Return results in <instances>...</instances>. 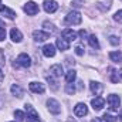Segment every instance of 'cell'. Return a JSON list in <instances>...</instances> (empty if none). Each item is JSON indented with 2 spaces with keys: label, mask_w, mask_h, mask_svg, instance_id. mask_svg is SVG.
<instances>
[{
  "label": "cell",
  "mask_w": 122,
  "mask_h": 122,
  "mask_svg": "<svg viewBox=\"0 0 122 122\" xmlns=\"http://www.w3.org/2000/svg\"><path fill=\"white\" fill-rule=\"evenodd\" d=\"M47 81L53 85V88H54V90H57V81H56L53 77H47Z\"/></svg>",
  "instance_id": "cell-30"
},
{
  "label": "cell",
  "mask_w": 122,
  "mask_h": 122,
  "mask_svg": "<svg viewBox=\"0 0 122 122\" xmlns=\"http://www.w3.org/2000/svg\"><path fill=\"white\" fill-rule=\"evenodd\" d=\"M90 88H91V92L95 94V95H101V94H102V90H104L102 84H99V82H97V81H91V82H90Z\"/></svg>",
  "instance_id": "cell-13"
},
{
  "label": "cell",
  "mask_w": 122,
  "mask_h": 122,
  "mask_svg": "<svg viewBox=\"0 0 122 122\" xmlns=\"http://www.w3.org/2000/svg\"><path fill=\"white\" fill-rule=\"evenodd\" d=\"M109 71H111V81H112L114 84H117V82H118V77L115 75V72H117V71H115V70H112V68H111Z\"/></svg>",
  "instance_id": "cell-29"
},
{
  "label": "cell",
  "mask_w": 122,
  "mask_h": 122,
  "mask_svg": "<svg viewBox=\"0 0 122 122\" xmlns=\"http://www.w3.org/2000/svg\"><path fill=\"white\" fill-rule=\"evenodd\" d=\"M43 27H46L47 30H50V33H56L54 24H51V23H48V21H44V23H43Z\"/></svg>",
  "instance_id": "cell-25"
},
{
  "label": "cell",
  "mask_w": 122,
  "mask_h": 122,
  "mask_svg": "<svg viewBox=\"0 0 122 122\" xmlns=\"http://www.w3.org/2000/svg\"><path fill=\"white\" fill-rule=\"evenodd\" d=\"M43 7H44V10H46L47 13H54V11H57L58 4H57L56 0H44Z\"/></svg>",
  "instance_id": "cell-7"
},
{
  "label": "cell",
  "mask_w": 122,
  "mask_h": 122,
  "mask_svg": "<svg viewBox=\"0 0 122 122\" xmlns=\"http://www.w3.org/2000/svg\"><path fill=\"white\" fill-rule=\"evenodd\" d=\"M91 105L95 111H101L104 108V105H105V99L101 98V97H97V98H94L91 101Z\"/></svg>",
  "instance_id": "cell-11"
},
{
  "label": "cell",
  "mask_w": 122,
  "mask_h": 122,
  "mask_svg": "<svg viewBox=\"0 0 122 122\" xmlns=\"http://www.w3.org/2000/svg\"><path fill=\"white\" fill-rule=\"evenodd\" d=\"M65 92H67V94H70V95L75 94V87H74V84H72V82H67V85H65Z\"/></svg>",
  "instance_id": "cell-23"
},
{
  "label": "cell",
  "mask_w": 122,
  "mask_h": 122,
  "mask_svg": "<svg viewBox=\"0 0 122 122\" xmlns=\"http://www.w3.org/2000/svg\"><path fill=\"white\" fill-rule=\"evenodd\" d=\"M80 36H81V37H85V36H87V31H85V30H81V31H80Z\"/></svg>",
  "instance_id": "cell-33"
},
{
  "label": "cell",
  "mask_w": 122,
  "mask_h": 122,
  "mask_svg": "<svg viewBox=\"0 0 122 122\" xmlns=\"http://www.w3.org/2000/svg\"><path fill=\"white\" fill-rule=\"evenodd\" d=\"M102 121L104 122H115L117 118H115L114 115H111V114H105V115L102 117Z\"/></svg>",
  "instance_id": "cell-24"
},
{
  "label": "cell",
  "mask_w": 122,
  "mask_h": 122,
  "mask_svg": "<svg viewBox=\"0 0 122 122\" xmlns=\"http://www.w3.org/2000/svg\"><path fill=\"white\" fill-rule=\"evenodd\" d=\"M29 88H30V91L34 92V94H43V92L46 91V87H44V84H41V82H36V81L30 82Z\"/></svg>",
  "instance_id": "cell-10"
},
{
  "label": "cell",
  "mask_w": 122,
  "mask_h": 122,
  "mask_svg": "<svg viewBox=\"0 0 122 122\" xmlns=\"http://www.w3.org/2000/svg\"><path fill=\"white\" fill-rule=\"evenodd\" d=\"M75 78H77V72H75V70H68L67 74H65V80H67V82H74Z\"/></svg>",
  "instance_id": "cell-20"
},
{
  "label": "cell",
  "mask_w": 122,
  "mask_h": 122,
  "mask_svg": "<svg viewBox=\"0 0 122 122\" xmlns=\"http://www.w3.org/2000/svg\"><path fill=\"white\" fill-rule=\"evenodd\" d=\"M0 27H4V26H3V24H1V21H0Z\"/></svg>",
  "instance_id": "cell-38"
},
{
  "label": "cell",
  "mask_w": 122,
  "mask_h": 122,
  "mask_svg": "<svg viewBox=\"0 0 122 122\" xmlns=\"http://www.w3.org/2000/svg\"><path fill=\"white\" fill-rule=\"evenodd\" d=\"M33 38H34V41H37V43H43V41H46L47 38H50V34H48L47 31L36 30V31H33Z\"/></svg>",
  "instance_id": "cell-6"
},
{
  "label": "cell",
  "mask_w": 122,
  "mask_h": 122,
  "mask_svg": "<svg viewBox=\"0 0 122 122\" xmlns=\"http://www.w3.org/2000/svg\"><path fill=\"white\" fill-rule=\"evenodd\" d=\"M91 122H104V121H102V118H94Z\"/></svg>",
  "instance_id": "cell-34"
},
{
  "label": "cell",
  "mask_w": 122,
  "mask_h": 122,
  "mask_svg": "<svg viewBox=\"0 0 122 122\" xmlns=\"http://www.w3.org/2000/svg\"><path fill=\"white\" fill-rule=\"evenodd\" d=\"M3 77H4V75H3V72H1V70H0V82L3 81Z\"/></svg>",
  "instance_id": "cell-35"
},
{
  "label": "cell",
  "mask_w": 122,
  "mask_h": 122,
  "mask_svg": "<svg viewBox=\"0 0 122 122\" xmlns=\"http://www.w3.org/2000/svg\"><path fill=\"white\" fill-rule=\"evenodd\" d=\"M62 38H65L67 41H74V40H77V33L71 29H65V30H62Z\"/></svg>",
  "instance_id": "cell-12"
},
{
  "label": "cell",
  "mask_w": 122,
  "mask_h": 122,
  "mask_svg": "<svg viewBox=\"0 0 122 122\" xmlns=\"http://www.w3.org/2000/svg\"><path fill=\"white\" fill-rule=\"evenodd\" d=\"M14 117L19 119V121H23L24 118H26V115H24V112H21V111H14Z\"/></svg>",
  "instance_id": "cell-27"
},
{
  "label": "cell",
  "mask_w": 122,
  "mask_h": 122,
  "mask_svg": "<svg viewBox=\"0 0 122 122\" xmlns=\"http://www.w3.org/2000/svg\"><path fill=\"white\" fill-rule=\"evenodd\" d=\"M75 54L77 56H84V50H82V47H75Z\"/></svg>",
  "instance_id": "cell-32"
},
{
  "label": "cell",
  "mask_w": 122,
  "mask_h": 122,
  "mask_svg": "<svg viewBox=\"0 0 122 122\" xmlns=\"http://www.w3.org/2000/svg\"><path fill=\"white\" fill-rule=\"evenodd\" d=\"M109 58L114 61V62H121L122 61V53L121 51H112V53H109Z\"/></svg>",
  "instance_id": "cell-21"
},
{
  "label": "cell",
  "mask_w": 122,
  "mask_h": 122,
  "mask_svg": "<svg viewBox=\"0 0 122 122\" xmlns=\"http://www.w3.org/2000/svg\"><path fill=\"white\" fill-rule=\"evenodd\" d=\"M81 21H82L81 13L77 11V10L70 11V13L65 16V19H64V23H65L67 26H77V24H81Z\"/></svg>",
  "instance_id": "cell-1"
},
{
  "label": "cell",
  "mask_w": 122,
  "mask_h": 122,
  "mask_svg": "<svg viewBox=\"0 0 122 122\" xmlns=\"http://www.w3.org/2000/svg\"><path fill=\"white\" fill-rule=\"evenodd\" d=\"M88 43H90V46H91L92 48H95V50L99 48V43H98V38L95 36H90L88 37Z\"/></svg>",
  "instance_id": "cell-22"
},
{
  "label": "cell",
  "mask_w": 122,
  "mask_h": 122,
  "mask_svg": "<svg viewBox=\"0 0 122 122\" xmlns=\"http://www.w3.org/2000/svg\"><path fill=\"white\" fill-rule=\"evenodd\" d=\"M14 64H17V65H20V67H24V68H29L31 65V58L27 54L21 53V54L17 57V62H14Z\"/></svg>",
  "instance_id": "cell-5"
},
{
  "label": "cell",
  "mask_w": 122,
  "mask_h": 122,
  "mask_svg": "<svg viewBox=\"0 0 122 122\" xmlns=\"http://www.w3.org/2000/svg\"><path fill=\"white\" fill-rule=\"evenodd\" d=\"M47 107H48V109H50V112L51 114H60L61 112V105L58 101H56V99H53V98H50L48 101H47Z\"/></svg>",
  "instance_id": "cell-4"
},
{
  "label": "cell",
  "mask_w": 122,
  "mask_h": 122,
  "mask_svg": "<svg viewBox=\"0 0 122 122\" xmlns=\"http://www.w3.org/2000/svg\"><path fill=\"white\" fill-rule=\"evenodd\" d=\"M121 117H122V114H121ZM121 119H122V118H121Z\"/></svg>",
  "instance_id": "cell-40"
},
{
  "label": "cell",
  "mask_w": 122,
  "mask_h": 122,
  "mask_svg": "<svg viewBox=\"0 0 122 122\" xmlns=\"http://www.w3.org/2000/svg\"><path fill=\"white\" fill-rule=\"evenodd\" d=\"M50 71L53 72V75H54V77H61V75L64 74V71H62V65H61V64H56V65H51Z\"/></svg>",
  "instance_id": "cell-19"
},
{
  "label": "cell",
  "mask_w": 122,
  "mask_h": 122,
  "mask_svg": "<svg viewBox=\"0 0 122 122\" xmlns=\"http://www.w3.org/2000/svg\"><path fill=\"white\" fill-rule=\"evenodd\" d=\"M23 10H24V13H27L29 16H36V14L38 13V6H37L34 1H27V3L24 4Z\"/></svg>",
  "instance_id": "cell-3"
},
{
  "label": "cell",
  "mask_w": 122,
  "mask_h": 122,
  "mask_svg": "<svg viewBox=\"0 0 122 122\" xmlns=\"http://www.w3.org/2000/svg\"><path fill=\"white\" fill-rule=\"evenodd\" d=\"M10 91H11V94H13L14 97H17V98H23V95H24L23 88H21L19 84H13L11 88H10Z\"/></svg>",
  "instance_id": "cell-17"
},
{
  "label": "cell",
  "mask_w": 122,
  "mask_h": 122,
  "mask_svg": "<svg viewBox=\"0 0 122 122\" xmlns=\"http://www.w3.org/2000/svg\"><path fill=\"white\" fill-rule=\"evenodd\" d=\"M67 122H77V121H75L74 118H68V121H67Z\"/></svg>",
  "instance_id": "cell-36"
},
{
  "label": "cell",
  "mask_w": 122,
  "mask_h": 122,
  "mask_svg": "<svg viewBox=\"0 0 122 122\" xmlns=\"http://www.w3.org/2000/svg\"><path fill=\"white\" fill-rule=\"evenodd\" d=\"M0 4H1V0H0Z\"/></svg>",
  "instance_id": "cell-39"
},
{
  "label": "cell",
  "mask_w": 122,
  "mask_h": 122,
  "mask_svg": "<svg viewBox=\"0 0 122 122\" xmlns=\"http://www.w3.org/2000/svg\"><path fill=\"white\" fill-rule=\"evenodd\" d=\"M10 37H11V40H13L14 43H20V41L23 40V34H21V31L19 30V29H11Z\"/></svg>",
  "instance_id": "cell-16"
},
{
  "label": "cell",
  "mask_w": 122,
  "mask_h": 122,
  "mask_svg": "<svg viewBox=\"0 0 122 122\" xmlns=\"http://www.w3.org/2000/svg\"><path fill=\"white\" fill-rule=\"evenodd\" d=\"M43 54L46 57H54L56 56V46L53 44H46L43 47Z\"/></svg>",
  "instance_id": "cell-14"
},
{
  "label": "cell",
  "mask_w": 122,
  "mask_h": 122,
  "mask_svg": "<svg viewBox=\"0 0 122 122\" xmlns=\"http://www.w3.org/2000/svg\"><path fill=\"white\" fill-rule=\"evenodd\" d=\"M114 20L118 21V23H122V10H118V11L114 14Z\"/></svg>",
  "instance_id": "cell-26"
},
{
  "label": "cell",
  "mask_w": 122,
  "mask_h": 122,
  "mask_svg": "<svg viewBox=\"0 0 122 122\" xmlns=\"http://www.w3.org/2000/svg\"><path fill=\"white\" fill-rule=\"evenodd\" d=\"M107 102L109 104V108H111V109L117 111V109L119 108V105H121V98H119L118 95H115V94H111V95H108Z\"/></svg>",
  "instance_id": "cell-2"
},
{
  "label": "cell",
  "mask_w": 122,
  "mask_h": 122,
  "mask_svg": "<svg viewBox=\"0 0 122 122\" xmlns=\"http://www.w3.org/2000/svg\"><path fill=\"white\" fill-rule=\"evenodd\" d=\"M74 114H75L77 117H85V115L88 114V107H87L85 104L80 102V104H77V105L74 107Z\"/></svg>",
  "instance_id": "cell-9"
},
{
  "label": "cell",
  "mask_w": 122,
  "mask_h": 122,
  "mask_svg": "<svg viewBox=\"0 0 122 122\" xmlns=\"http://www.w3.org/2000/svg\"><path fill=\"white\" fill-rule=\"evenodd\" d=\"M4 38H6V29L0 27V41H3Z\"/></svg>",
  "instance_id": "cell-31"
},
{
  "label": "cell",
  "mask_w": 122,
  "mask_h": 122,
  "mask_svg": "<svg viewBox=\"0 0 122 122\" xmlns=\"http://www.w3.org/2000/svg\"><path fill=\"white\" fill-rule=\"evenodd\" d=\"M26 111H27V122H40L38 114L33 109L31 105H26Z\"/></svg>",
  "instance_id": "cell-8"
},
{
  "label": "cell",
  "mask_w": 122,
  "mask_h": 122,
  "mask_svg": "<svg viewBox=\"0 0 122 122\" xmlns=\"http://www.w3.org/2000/svg\"><path fill=\"white\" fill-rule=\"evenodd\" d=\"M109 43H111L112 46H118V44H119V38H118L117 36H111V37H109Z\"/></svg>",
  "instance_id": "cell-28"
},
{
  "label": "cell",
  "mask_w": 122,
  "mask_h": 122,
  "mask_svg": "<svg viewBox=\"0 0 122 122\" xmlns=\"http://www.w3.org/2000/svg\"><path fill=\"white\" fill-rule=\"evenodd\" d=\"M56 46H57V48L61 50V51H65V50L70 48V43H68L65 38H58L57 43H56Z\"/></svg>",
  "instance_id": "cell-18"
},
{
  "label": "cell",
  "mask_w": 122,
  "mask_h": 122,
  "mask_svg": "<svg viewBox=\"0 0 122 122\" xmlns=\"http://www.w3.org/2000/svg\"><path fill=\"white\" fill-rule=\"evenodd\" d=\"M119 75H121V78H122V70H119Z\"/></svg>",
  "instance_id": "cell-37"
},
{
  "label": "cell",
  "mask_w": 122,
  "mask_h": 122,
  "mask_svg": "<svg viewBox=\"0 0 122 122\" xmlns=\"http://www.w3.org/2000/svg\"><path fill=\"white\" fill-rule=\"evenodd\" d=\"M0 13L4 16V17H7V19H10V20H13L14 17H16V13L11 10V9H9V7H6V6H0Z\"/></svg>",
  "instance_id": "cell-15"
}]
</instances>
